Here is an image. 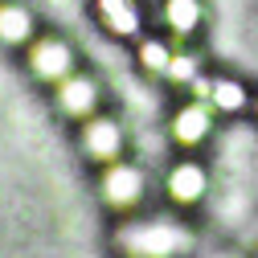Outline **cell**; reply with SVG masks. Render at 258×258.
Instances as JSON below:
<instances>
[{"label": "cell", "mask_w": 258, "mask_h": 258, "mask_svg": "<svg viewBox=\"0 0 258 258\" xmlns=\"http://www.w3.org/2000/svg\"><path fill=\"white\" fill-rule=\"evenodd\" d=\"M115 250L123 258H180L192 250V230L172 217L123 221L115 234Z\"/></svg>", "instance_id": "obj_1"}, {"label": "cell", "mask_w": 258, "mask_h": 258, "mask_svg": "<svg viewBox=\"0 0 258 258\" xmlns=\"http://www.w3.org/2000/svg\"><path fill=\"white\" fill-rule=\"evenodd\" d=\"M94 17H99V25L107 29L111 37H119V41L144 33L140 0H94Z\"/></svg>", "instance_id": "obj_8"}, {"label": "cell", "mask_w": 258, "mask_h": 258, "mask_svg": "<svg viewBox=\"0 0 258 258\" xmlns=\"http://www.w3.org/2000/svg\"><path fill=\"white\" fill-rule=\"evenodd\" d=\"M136 61H140L144 74L164 78L168 61H172V49H168V41H160V37H140V45H136Z\"/></svg>", "instance_id": "obj_12"}, {"label": "cell", "mask_w": 258, "mask_h": 258, "mask_svg": "<svg viewBox=\"0 0 258 258\" xmlns=\"http://www.w3.org/2000/svg\"><path fill=\"white\" fill-rule=\"evenodd\" d=\"M144 188H148V176H144L140 164H132V160H115V164H107L103 176H99L103 205L115 209V213H132L144 201Z\"/></svg>", "instance_id": "obj_4"}, {"label": "cell", "mask_w": 258, "mask_h": 258, "mask_svg": "<svg viewBox=\"0 0 258 258\" xmlns=\"http://www.w3.org/2000/svg\"><path fill=\"white\" fill-rule=\"evenodd\" d=\"M53 103H57L61 119H70V123H86V119L99 115V107H103V86H99V78H94V74L74 70L66 82H57V86H53Z\"/></svg>", "instance_id": "obj_5"}, {"label": "cell", "mask_w": 258, "mask_h": 258, "mask_svg": "<svg viewBox=\"0 0 258 258\" xmlns=\"http://www.w3.org/2000/svg\"><path fill=\"white\" fill-rule=\"evenodd\" d=\"M123 148H127V132L115 115H94L86 123H78V152L90 160V164H115L123 160Z\"/></svg>", "instance_id": "obj_3"}, {"label": "cell", "mask_w": 258, "mask_h": 258, "mask_svg": "<svg viewBox=\"0 0 258 258\" xmlns=\"http://www.w3.org/2000/svg\"><path fill=\"white\" fill-rule=\"evenodd\" d=\"M164 78H168V82H176V86H192V82L201 78V74H197V57H192V53H172Z\"/></svg>", "instance_id": "obj_13"}, {"label": "cell", "mask_w": 258, "mask_h": 258, "mask_svg": "<svg viewBox=\"0 0 258 258\" xmlns=\"http://www.w3.org/2000/svg\"><path fill=\"white\" fill-rule=\"evenodd\" d=\"M168 136H172V144H176V148H184V152L201 148V144L213 136V107H209L205 99L176 107V111H172V119H168Z\"/></svg>", "instance_id": "obj_7"}, {"label": "cell", "mask_w": 258, "mask_h": 258, "mask_svg": "<svg viewBox=\"0 0 258 258\" xmlns=\"http://www.w3.org/2000/svg\"><path fill=\"white\" fill-rule=\"evenodd\" d=\"M254 111H258V99H254Z\"/></svg>", "instance_id": "obj_14"}, {"label": "cell", "mask_w": 258, "mask_h": 258, "mask_svg": "<svg viewBox=\"0 0 258 258\" xmlns=\"http://www.w3.org/2000/svg\"><path fill=\"white\" fill-rule=\"evenodd\" d=\"M33 37H37L33 13L25 5H17V0H5V5H0V45L17 49V45H29Z\"/></svg>", "instance_id": "obj_9"}, {"label": "cell", "mask_w": 258, "mask_h": 258, "mask_svg": "<svg viewBox=\"0 0 258 258\" xmlns=\"http://www.w3.org/2000/svg\"><path fill=\"white\" fill-rule=\"evenodd\" d=\"M205 103H209L217 115H242V111L250 107V90H246L238 78H209Z\"/></svg>", "instance_id": "obj_11"}, {"label": "cell", "mask_w": 258, "mask_h": 258, "mask_svg": "<svg viewBox=\"0 0 258 258\" xmlns=\"http://www.w3.org/2000/svg\"><path fill=\"white\" fill-rule=\"evenodd\" d=\"M164 197L176 209H197L209 197V172L201 160H176L164 176Z\"/></svg>", "instance_id": "obj_6"}, {"label": "cell", "mask_w": 258, "mask_h": 258, "mask_svg": "<svg viewBox=\"0 0 258 258\" xmlns=\"http://www.w3.org/2000/svg\"><path fill=\"white\" fill-rule=\"evenodd\" d=\"M160 17H164L168 33L176 41H188V37H197V29L205 21V9H201V0H164V5H160Z\"/></svg>", "instance_id": "obj_10"}, {"label": "cell", "mask_w": 258, "mask_h": 258, "mask_svg": "<svg viewBox=\"0 0 258 258\" xmlns=\"http://www.w3.org/2000/svg\"><path fill=\"white\" fill-rule=\"evenodd\" d=\"M25 66L29 74H33L37 82L45 86H57V82H66L74 70H78V53L66 37H57V33H41L29 41V53H25Z\"/></svg>", "instance_id": "obj_2"}]
</instances>
